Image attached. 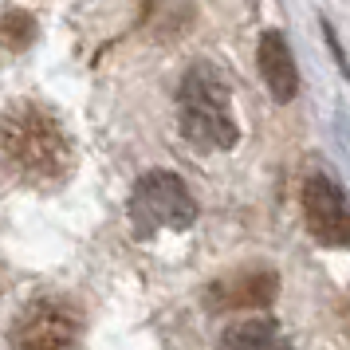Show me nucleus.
I'll return each instance as SVG.
<instances>
[{"mask_svg":"<svg viewBox=\"0 0 350 350\" xmlns=\"http://www.w3.org/2000/svg\"><path fill=\"white\" fill-rule=\"evenodd\" d=\"M0 161L28 185H55L71 174V138L36 103H12L0 111Z\"/></svg>","mask_w":350,"mask_h":350,"instance_id":"1","label":"nucleus"},{"mask_svg":"<svg viewBox=\"0 0 350 350\" xmlns=\"http://www.w3.org/2000/svg\"><path fill=\"white\" fill-rule=\"evenodd\" d=\"M177 118H181V134L201 150H228L237 142L228 83L213 64H197L185 71L177 95Z\"/></svg>","mask_w":350,"mask_h":350,"instance_id":"2","label":"nucleus"},{"mask_svg":"<svg viewBox=\"0 0 350 350\" xmlns=\"http://www.w3.org/2000/svg\"><path fill=\"white\" fill-rule=\"evenodd\" d=\"M130 221L138 232H158V228H189L197 221V205H193L185 181L177 174H146L134 193H130Z\"/></svg>","mask_w":350,"mask_h":350,"instance_id":"3","label":"nucleus"},{"mask_svg":"<svg viewBox=\"0 0 350 350\" xmlns=\"http://www.w3.org/2000/svg\"><path fill=\"white\" fill-rule=\"evenodd\" d=\"M79 311L64 299L32 303L12 327V350H79Z\"/></svg>","mask_w":350,"mask_h":350,"instance_id":"4","label":"nucleus"},{"mask_svg":"<svg viewBox=\"0 0 350 350\" xmlns=\"http://www.w3.org/2000/svg\"><path fill=\"white\" fill-rule=\"evenodd\" d=\"M303 217H307V228H311V237L319 244L350 248V205L331 177L323 174L307 177V185H303Z\"/></svg>","mask_w":350,"mask_h":350,"instance_id":"5","label":"nucleus"},{"mask_svg":"<svg viewBox=\"0 0 350 350\" xmlns=\"http://www.w3.org/2000/svg\"><path fill=\"white\" fill-rule=\"evenodd\" d=\"M275 271L268 268H252V271H237V275H224L208 287V307L217 311H260L275 299Z\"/></svg>","mask_w":350,"mask_h":350,"instance_id":"6","label":"nucleus"},{"mask_svg":"<svg viewBox=\"0 0 350 350\" xmlns=\"http://www.w3.org/2000/svg\"><path fill=\"white\" fill-rule=\"evenodd\" d=\"M260 71H264V83H268V91L280 98V103L295 98V91H299L295 59H291V48H287V40L275 32V28L260 36Z\"/></svg>","mask_w":350,"mask_h":350,"instance_id":"7","label":"nucleus"},{"mask_svg":"<svg viewBox=\"0 0 350 350\" xmlns=\"http://www.w3.org/2000/svg\"><path fill=\"white\" fill-rule=\"evenodd\" d=\"M221 350H291L287 334L271 319H240L221 338Z\"/></svg>","mask_w":350,"mask_h":350,"instance_id":"8","label":"nucleus"},{"mask_svg":"<svg viewBox=\"0 0 350 350\" xmlns=\"http://www.w3.org/2000/svg\"><path fill=\"white\" fill-rule=\"evenodd\" d=\"M0 36H4V44L12 51H24L36 40V20L24 8H12V12H4V20H0Z\"/></svg>","mask_w":350,"mask_h":350,"instance_id":"9","label":"nucleus"}]
</instances>
